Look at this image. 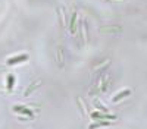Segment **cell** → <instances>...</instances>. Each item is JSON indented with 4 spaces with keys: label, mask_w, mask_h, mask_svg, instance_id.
<instances>
[{
    "label": "cell",
    "mask_w": 147,
    "mask_h": 129,
    "mask_svg": "<svg viewBox=\"0 0 147 129\" xmlns=\"http://www.w3.org/2000/svg\"><path fill=\"white\" fill-rule=\"evenodd\" d=\"M109 125H112L110 122H97V123H91L90 126H88V129H97V128H103V126H109Z\"/></svg>",
    "instance_id": "cell-4"
},
{
    "label": "cell",
    "mask_w": 147,
    "mask_h": 129,
    "mask_svg": "<svg viewBox=\"0 0 147 129\" xmlns=\"http://www.w3.org/2000/svg\"><path fill=\"white\" fill-rule=\"evenodd\" d=\"M96 119H115V116H110V114H102V113H93L91 114Z\"/></svg>",
    "instance_id": "cell-6"
},
{
    "label": "cell",
    "mask_w": 147,
    "mask_h": 129,
    "mask_svg": "<svg viewBox=\"0 0 147 129\" xmlns=\"http://www.w3.org/2000/svg\"><path fill=\"white\" fill-rule=\"evenodd\" d=\"M38 85H40V81H38V82H35V84H32V85H31V87H30V88L25 91V96H28V94H30L31 91H34V90H35L37 87H38Z\"/></svg>",
    "instance_id": "cell-8"
},
{
    "label": "cell",
    "mask_w": 147,
    "mask_h": 129,
    "mask_svg": "<svg viewBox=\"0 0 147 129\" xmlns=\"http://www.w3.org/2000/svg\"><path fill=\"white\" fill-rule=\"evenodd\" d=\"M75 22H77V13H74L72 21H71V32H72V34L75 32Z\"/></svg>",
    "instance_id": "cell-7"
},
{
    "label": "cell",
    "mask_w": 147,
    "mask_h": 129,
    "mask_svg": "<svg viewBox=\"0 0 147 129\" xmlns=\"http://www.w3.org/2000/svg\"><path fill=\"white\" fill-rule=\"evenodd\" d=\"M28 60V54H19V56H13V57H10L7 59V65H18V63H24V62H27Z\"/></svg>",
    "instance_id": "cell-1"
},
{
    "label": "cell",
    "mask_w": 147,
    "mask_h": 129,
    "mask_svg": "<svg viewBox=\"0 0 147 129\" xmlns=\"http://www.w3.org/2000/svg\"><path fill=\"white\" fill-rule=\"evenodd\" d=\"M129 94H131V90H124V91H122V92H119V94H118L116 97H113V98H112V101H113V103H118L119 100H122V98H125V97H128Z\"/></svg>",
    "instance_id": "cell-2"
},
{
    "label": "cell",
    "mask_w": 147,
    "mask_h": 129,
    "mask_svg": "<svg viewBox=\"0 0 147 129\" xmlns=\"http://www.w3.org/2000/svg\"><path fill=\"white\" fill-rule=\"evenodd\" d=\"M13 112H16V113H24V114H28V116H32V112L28 110L25 106H15V107H13Z\"/></svg>",
    "instance_id": "cell-3"
},
{
    "label": "cell",
    "mask_w": 147,
    "mask_h": 129,
    "mask_svg": "<svg viewBox=\"0 0 147 129\" xmlns=\"http://www.w3.org/2000/svg\"><path fill=\"white\" fill-rule=\"evenodd\" d=\"M6 84H7V90L10 91L12 88H13V85H15V76H13V75H7Z\"/></svg>",
    "instance_id": "cell-5"
}]
</instances>
